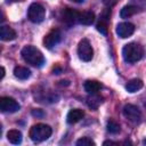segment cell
Listing matches in <instances>:
<instances>
[{"label": "cell", "instance_id": "cell-8", "mask_svg": "<svg viewBox=\"0 0 146 146\" xmlns=\"http://www.w3.org/2000/svg\"><path fill=\"white\" fill-rule=\"evenodd\" d=\"M60 38H62L60 31L58 29H54L43 38V44L46 48L51 49L60 41Z\"/></svg>", "mask_w": 146, "mask_h": 146}, {"label": "cell", "instance_id": "cell-4", "mask_svg": "<svg viewBox=\"0 0 146 146\" xmlns=\"http://www.w3.org/2000/svg\"><path fill=\"white\" fill-rule=\"evenodd\" d=\"M46 10L40 3H32L27 10V17L32 23H40L44 19Z\"/></svg>", "mask_w": 146, "mask_h": 146}, {"label": "cell", "instance_id": "cell-7", "mask_svg": "<svg viewBox=\"0 0 146 146\" xmlns=\"http://www.w3.org/2000/svg\"><path fill=\"white\" fill-rule=\"evenodd\" d=\"M21 108L19 104L11 97L0 98V110L3 113H15Z\"/></svg>", "mask_w": 146, "mask_h": 146}, {"label": "cell", "instance_id": "cell-27", "mask_svg": "<svg viewBox=\"0 0 146 146\" xmlns=\"http://www.w3.org/2000/svg\"><path fill=\"white\" fill-rule=\"evenodd\" d=\"M144 144H145V145H146V139H145V140H144Z\"/></svg>", "mask_w": 146, "mask_h": 146}, {"label": "cell", "instance_id": "cell-11", "mask_svg": "<svg viewBox=\"0 0 146 146\" xmlns=\"http://www.w3.org/2000/svg\"><path fill=\"white\" fill-rule=\"evenodd\" d=\"M84 115V112L80 108H73L68 113H67V116H66V121L67 123L70 124H74L76 122H79Z\"/></svg>", "mask_w": 146, "mask_h": 146}, {"label": "cell", "instance_id": "cell-25", "mask_svg": "<svg viewBox=\"0 0 146 146\" xmlns=\"http://www.w3.org/2000/svg\"><path fill=\"white\" fill-rule=\"evenodd\" d=\"M5 76V67H1V79H3Z\"/></svg>", "mask_w": 146, "mask_h": 146}, {"label": "cell", "instance_id": "cell-6", "mask_svg": "<svg viewBox=\"0 0 146 146\" xmlns=\"http://www.w3.org/2000/svg\"><path fill=\"white\" fill-rule=\"evenodd\" d=\"M123 115L125 119H128L130 122H133V123H137L140 121L141 119V112L140 110L132 105V104H127L124 105L123 107Z\"/></svg>", "mask_w": 146, "mask_h": 146}, {"label": "cell", "instance_id": "cell-18", "mask_svg": "<svg viewBox=\"0 0 146 146\" xmlns=\"http://www.w3.org/2000/svg\"><path fill=\"white\" fill-rule=\"evenodd\" d=\"M136 13H137V7L129 5V6H124V7L121 9L120 16H121L122 18H129V17L133 16Z\"/></svg>", "mask_w": 146, "mask_h": 146}, {"label": "cell", "instance_id": "cell-26", "mask_svg": "<svg viewBox=\"0 0 146 146\" xmlns=\"http://www.w3.org/2000/svg\"><path fill=\"white\" fill-rule=\"evenodd\" d=\"M71 1H73V2H82L84 0H71Z\"/></svg>", "mask_w": 146, "mask_h": 146}, {"label": "cell", "instance_id": "cell-1", "mask_svg": "<svg viewBox=\"0 0 146 146\" xmlns=\"http://www.w3.org/2000/svg\"><path fill=\"white\" fill-rule=\"evenodd\" d=\"M21 55H22L23 59L30 65L40 67L44 63V57H43L42 52L33 46H25L22 49Z\"/></svg>", "mask_w": 146, "mask_h": 146}, {"label": "cell", "instance_id": "cell-22", "mask_svg": "<svg viewBox=\"0 0 146 146\" xmlns=\"http://www.w3.org/2000/svg\"><path fill=\"white\" fill-rule=\"evenodd\" d=\"M97 30H98L102 34L106 35V34H107V21L100 19V22L97 24Z\"/></svg>", "mask_w": 146, "mask_h": 146}, {"label": "cell", "instance_id": "cell-14", "mask_svg": "<svg viewBox=\"0 0 146 146\" xmlns=\"http://www.w3.org/2000/svg\"><path fill=\"white\" fill-rule=\"evenodd\" d=\"M100 83L96 80H87L84 82V90L88 92V94H97L99 90H100Z\"/></svg>", "mask_w": 146, "mask_h": 146}, {"label": "cell", "instance_id": "cell-13", "mask_svg": "<svg viewBox=\"0 0 146 146\" xmlns=\"http://www.w3.org/2000/svg\"><path fill=\"white\" fill-rule=\"evenodd\" d=\"M95 21V14L91 10H86L82 13H79V17H78V22L80 24L83 25H90L92 24Z\"/></svg>", "mask_w": 146, "mask_h": 146}, {"label": "cell", "instance_id": "cell-20", "mask_svg": "<svg viewBox=\"0 0 146 146\" xmlns=\"http://www.w3.org/2000/svg\"><path fill=\"white\" fill-rule=\"evenodd\" d=\"M87 103H88L89 107L96 110V108L99 106V104L102 103V100H100V98H99L98 96H96V94H92L91 97H89V98L87 99Z\"/></svg>", "mask_w": 146, "mask_h": 146}, {"label": "cell", "instance_id": "cell-2", "mask_svg": "<svg viewBox=\"0 0 146 146\" xmlns=\"http://www.w3.org/2000/svg\"><path fill=\"white\" fill-rule=\"evenodd\" d=\"M143 55H144V50H143L141 46L136 43V42L127 43L122 49L123 59L127 63H130V64L138 62L143 57Z\"/></svg>", "mask_w": 146, "mask_h": 146}, {"label": "cell", "instance_id": "cell-16", "mask_svg": "<svg viewBox=\"0 0 146 146\" xmlns=\"http://www.w3.org/2000/svg\"><path fill=\"white\" fill-rule=\"evenodd\" d=\"M7 139H8L11 144L18 145V144L22 143V139H23L22 132L18 131V130H15V129H14V130H9V131L7 132Z\"/></svg>", "mask_w": 146, "mask_h": 146}, {"label": "cell", "instance_id": "cell-21", "mask_svg": "<svg viewBox=\"0 0 146 146\" xmlns=\"http://www.w3.org/2000/svg\"><path fill=\"white\" fill-rule=\"evenodd\" d=\"M76 145L78 146H95V141L92 139H90L89 137H82L79 140H76Z\"/></svg>", "mask_w": 146, "mask_h": 146}, {"label": "cell", "instance_id": "cell-15", "mask_svg": "<svg viewBox=\"0 0 146 146\" xmlns=\"http://www.w3.org/2000/svg\"><path fill=\"white\" fill-rule=\"evenodd\" d=\"M14 75L19 80H26L31 76V71L24 66H16L14 68Z\"/></svg>", "mask_w": 146, "mask_h": 146}, {"label": "cell", "instance_id": "cell-3", "mask_svg": "<svg viewBox=\"0 0 146 146\" xmlns=\"http://www.w3.org/2000/svg\"><path fill=\"white\" fill-rule=\"evenodd\" d=\"M51 128L43 123H38L30 129V138L34 143H41L47 140L51 136Z\"/></svg>", "mask_w": 146, "mask_h": 146}, {"label": "cell", "instance_id": "cell-10", "mask_svg": "<svg viewBox=\"0 0 146 146\" xmlns=\"http://www.w3.org/2000/svg\"><path fill=\"white\" fill-rule=\"evenodd\" d=\"M78 17H79V13L72 8H65L62 13V18L63 22L67 25H73L78 22Z\"/></svg>", "mask_w": 146, "mask_h": 146}, {"label": "cell", "instance_id": "cell-12", "mask_svg": "<svg viewBox=\"0 0 146 146\" xmlns=\"http://www.w3.org/2000/svg\"><path fill=\"white\" fill-rule=\"evenodd\" d=\"M16 38V32L14 29L7 25H2L0 27V39L2 41H10Z\"/></svg>", "mask_w": 146, "mask_h": 146}, {"label": "cell", "instance_id": "cell-17", "mask_svg": "<svg viewBox=\"0 0 146 146\" xmlns=\"http://www.w3.org/2000/svg\"><path fill=\"white\" fill-rule=\"evenodd\" d=\"M141 88H143V81L140 79H132L125 86V89L129 92H136Z\"/></svg>", "mask_w": 146, "mask_h": 146}, {"label": "cell", "instance_id": "cell-9", "mask_svg": "<svg viewBox=\"0 0 146 146\" xmlns=\"http://www.w3.org/2000/svg\"><path fill=\"white\" fill-rule=\"evenodd\" d=\"M133 32H135V25L132 23L123 22V23L117 24L116 26V34L122 39L129 38L130 35H132Z\"/></svg>", "mask_w": 146, "mask_h": 146}, {"label": "cell", "instance_id": "cell-5", "mask_svg": "<svg viewBox=\"0 0 146 146\" xmlns=\"http://www.w3.org/2000/svg\"><path fill=\"white\" fill-rule=\"evenodd\" d=\"M78 55H79L80 59H82L83 62H89V60L92 59L94 50H92V47H91V44H90L88 39H82L79 42Z\"/></svg>", "mask_w": 146, "mask_h": 146}, {"label": "cell", "instance_id": "cell-19", "mask_svg": "<svg viewBox=\"0 0 146 146\" xmlns=\"http://www.w3.org/2000/svg\"><path fill=\"white\" fill-rule=\"evenodd\" d=\"M107 130H108V132H111V133H117V132H120V130H121V128H120V124L115 121V120H113V119H110L108 121H107Z\"/></svg>", "mask_w": 146, "mask_h": 146}, {"label": "cell", "instance_id": "cell-24", "mask_svg": "<svg viewBox=\"0 0 146 146\" xmlns=\"http://www.w3.org/2000/svg\"><path fill=\"white\" fill-rule=\"evenodd\" d=\"M104 145H117V143H114V141H111V140H106V141H104Z\"/></svg>", "mask_w": 146, "mask_h": 146}, {"label": "cell", "instance_id": "cell-23", "mask_svg": "<svg viewBox=\"0 0 146 146\" xmlns=\"http://www.w3.org/2000/svg\"><path fill=\"white\" fill-rule=\"evenodd\" d=\"M32 114H33L34 116H42V115H43V112H41L40 110H33V111H32Z\"/></svg>", "mask_w": 146, "mask_h": 146}]
</instances>
